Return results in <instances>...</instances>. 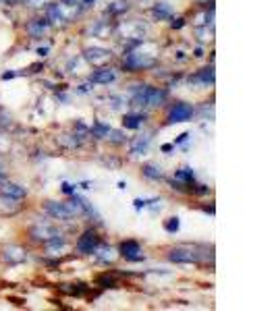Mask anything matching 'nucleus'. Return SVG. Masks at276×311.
Here are the masks:
<instances>
[{
  "label": "nucleus",
  "mask_w": 276,
  "mask_h": 311,
  "mask_svg": "<svg viewBox=\"0 0 276 311\" xmlns=\"http://www.w3.org/2000/svg\"><path fill=\"white\" fill-rule=\"evenodd\" d=\"M166 100V91L158 89V87H141L137 94L133 96V104L135 106H160Z\"/></svg>",
  "instance_id": "obj_1"
},
{
  "label": "nucleus",
  "mask_w": 276,
  "mask_h": 311,
  "mask_svg": "<svg viewBox=\"0 0 276 311\" xmlns=\"http://www.w3.org/2000/svg\"><path fill=\"white\" fill-rule=\"evenodd\" d=\"M168 259L177 261V263H198L202 259V253L195 247H191V245H181V247L170 249Z\"/></svg>",
  "instance_id": "obj_2"
},
{
  "label": "nucleus",
  "mask_w": 276,
  "mask_h": 311,
  "mask_svg": "<svg viewBox=\"0 0 276 311\" xmlns=\"http://www.w3.org/2000/svg\"><path fill=\"white\" fill-rule=\"evenodd\" d=\"M156 62V56L154 54H145L141 50H135L131 52L127 59H125V66L129 68V71H139V68H149L154 66Z\"/></svg>",
  "instance_id": "obj_3"
},
{
  "label": "nucleus",
  "mask_w": 276,
  "mask_h": 311,
  "mask_svg": "<svg viewBox=\"0 0 276 311\" xmlns=\"http://www.w3.org/2000/svg\"><path fill=\"white\" fill-rule=\"evenodd\" d=\"M29 235H31V239L44 241V243H50V241L63 237V233H59V228H54L50 224H36V226H31L29 228Z\"/></svg>",
  "instance_id": "obj_4"
},
{
  "label": "nucleus",
  "mask_w": 276,
  "mask_h": 311,
  "mask_svg": "<svg viewBox=\"0 0 276 311\" xmlns=\"http://www.w3.org/2000/svg\"><path fill=\"white\" fill-rule=\"evenodd\" d=\"M193 117V108L189 106V104H183V102H177L175 106L170 108V112H168V119H166V123L168 124H175V123H185V121H189Z\"/></svg>",
  "instance_id": "obj_5"
},
{
  "label": "nucleus",
  "mask_w": 276,
  "mask_h": 311,
  "mask_svg": "<svg viewBox=\"0 0 276 311\" xmlns=\"http://www.w3.org/2000/svg\"><path fill=\"white\" fill-rule=\"evenodd\" d=\"M83 59L91 64H96V66H102V64H106L110 59H112V52L106 50V48H98V46H94V48H87L83 52Z\"/></svg>",
  "instance_id": "obj_6"
},
{
  "label": "nucleus",
  "mask_w": 276,
  "mask_h": 311,
  "mask_svg": "<svg viewBox=\"0 0 276 311\" xmlns=\"http://www.w3.org/2000/svg\"><path fill=\"white\" fill-rule=\"evenodd\" d=\"M100 245L98 241V235L94 233V230H85L83 237L77 241V251L83 253V255H89V253H94V249Z\"/></svg>",
  "instance_id": "obj_7"
},
{
  "label": "nucleus",
  "mask_w": 276,
  "mask_h": 311,
  "mask_svg": "<svg viewBox=\"0 0 276 311\" xmlns=\"http://www.w3.org/2000/svg\"><path fill=\"white\" fill-rule=\"evenodd\" d=\"M2 259L6 263H10V266H17V263H23L27 259V253H25V249L19 247V245H6L2 249Z\"/></svg>",
  "instance_id": "obj_8"
},
{
  "label": "nucleus",
  "mask_w": 276,
  "mask_h": 311,
  "mask_svg": "<svg viewBox=\"0 0 276 311\" xmlns=\"http://www.w3.org/2000/svg\"><path fill=\"white\" fill-rule=\"evenodd\" d=\"M121 255L129 261H141L143 259L141 247L137 241H125V243H121Z\"/></svg>",
  "instance_id": "obj_9"
},
{
  "label": "nucleus",
  "mask_w": 276,
  "mask_h": 311,
  "mask_svg": "<svg viewBox=\"0 0 276 311\" xmlns=\"http://www.w3.org/2000/svg\"><path fill=\"white\" fill-rule=\"evenodd\" d=\"M46 212H48L50 216L59 218V220H71V214H69V210L65 207V203H59V201H46Z\"/></svg>",
  "instance_id": "obj_10"
},
{
  "label": "nucleus",
  "mask_w": 276,
  "mask_h": 311,
  "mask_svg": "<svg viewBox=\"0 0 276 311\" xmlns=\"http://www.w3.org/2000/svg\"><path fill=\"white\" fill-rule=\"evenodd\" d=\"M0 193H2L4 197H10V199H23L25 197V189L19 187V185H13V183L0 185Z\"/></svg>",
  "instance_id": "obj_11"
},
{
  "label": "nucleus",
  "mask_w": 276,
  "mask_h": 311,
  "mask_svg": "<svg viewBox=\"0 0 276 311\" xmlns=\"http://www.w3.org/2000/svg\"><path fill=\"white\" fill-rule=\"evenodd\" d=\"M114 79H117V73H114L112 68H98V71L91 75V81H94V83H102V85H104V83H112Z\"/></svg>",
  "instance_id": "obj_12"
},
{
  "label": "nucleus",
  "mask_w": 276,
  "mask_h": 311,
  "mask_svg": "<svg viewBox=\"0 0 276 311\" xmlns=\"http://www.w3.org/2000/svg\"><path fill=\"white\" fill-rule=\"evenodd\" d=\"M94 255H96V259L108 263V261H112V259H114V249H112V247H108V245H98V247L94 249Z\"/></svg>",
  "instance_id": "obj_13"
},
{
  "label": "nucleus",
  "mask_w": 276,
  "mask_h": 311,
  "mask_svg": "<svg viewBox=\"0 0 276 311\" xmlns=\"http://www.w3.org/2000/svg\"><path fill=\"white\" fill-rule=\"evenodd\" d=\"M149 141H152V135H139L137 139L131 143V152L133 154H143L145 149H147V145H149Z\"/></svg>",
  "instance_id": "obj_14"
},
{
  "label": "nucleus",
  "mask_w": 276,
  "mask_h": 311,
  "mask_svg": "<svg viewBox=\"0 0 276 311\" xmlns=\"http://www.w3.org/2000/svg\"><path fill=\"white\" fill-rule=\"evenodd\" d=\"M46 29H48V19H38V21L29 23V27H27V31L31 33L33 38L44 36V31H46Z\"/></svg>",
  "instance_id": "obj_15"
},
{
  "label": "nucleus",
  "mask_w": 276,
  "mask_h": 311,
  "mask_svg": "<svg viewBox=\"0 0 276 311\" xmlns=\"http://www.w3.org/2000/svg\"><path fill=\"white\" fill-rule=\"evenodd\" d=\"M143 123H145L143 114H127V117L123 119V126H127V129H139Z\"/></svg>",
  "instance_id": "obj_16"
},
{
  "label": "nucleus",
  "mask_w": 276,
  "mask_h": 311,
  "mask_svg": "<svg viewBox=\"0 0 276 311\" xmlns=\"http://www.w3.org/2000/svg\"><path fill=\"white\" fill-rule=\"evenodd\" d=\"M143 177H147V179H152V181H160V179H162L164 177V172L162 170H160L158 166H154V164H145L143 168Z\"/></svg>",
  "instance_id": "obj_17"
},
{
  "label": "nucleus",
  "mask_w": 276,
  "mask_h": 311,
  "mask_svg": "<svg viewBox=\"0 0 276 311\" xmlns=\"http://www.w3.org/2000/svg\"><path fill=\"white\" fill-rule=\"evenodd\" d=\"M154 15H156L158 19H170V17H172V8H170L166 2H160V4L154 6Z\"/></svg>",
  "instance_id": "obj_18"
},
{
  "label": "nucleus",
  "mask_w": 276,
  "mask_h": 311,
  "mask_svg": "<svg viewBox=\"0 0 276 311\" xmlns=\"http://www.w3.org/2000/svg\"><path fill=\"white\" fill-rule=\"evenodd\" d=\"M175 179L181 181V183H193L195 175H193V170H191V168H181V170L175 172Z\"/></svg>",
  "instance_id": "obj_19"
},
{
  "label": "nucleus",
  "mask_w": 276,
  "mask_h": 311,
  "mask_svg": "<svg viewBox=\"0 0 276 311\" xmlns=\"http://www.w3.org/2000/svg\"><path fill=\"white\" fill-rule=\"evenodd\" d=\"M195 79H198V81L212 83L214 81V71H212V68H204V73H198V75H195Z\"/></svg>",
  "instance_id": "obj_20"
},
{
  "label": "nucleus",
  "mask_w": 276,
  "mask_h": 311,
  "mask_svg": "<svg viewBox=\"0 0 276 311\" xmlns=\"http://www.w3.org/2000/svg\"><path fill=\"white\" fill-rule=\"evenodd\" d=\"M179 218H168V222L164 224V228L168 230V233H177V230H179Z\"/></svg>",
  "instance_id": "obj_21"
},
{
  "label": "nucleus",
  "mask_w": 276,
  "mask_h": 311,
  "mask_svg": "<svg viewBox=\"0 0 276 311\" xmlns=\"http://www.w3.org/2000/svg\"><path fill=\"white\" fill-rule=\"evenodd\" d=\"M114 4H117V6H110V8H108L110 13H121V10L129 8V4H127V2H114Z\"/></svg>",
  "instance_id": "obj_22"
},
{
  "label": "nucleus",
  "mask_w": 276,
  "mask_h": 311,
  "mask_svg": "<svg viewBox=\"0 0 276 311\" xmlns=\"http://www.w3.org/2000/svg\"><path fill=\"white\" fill-rule=\"evenodd\" d=\"M100 284H104V286H114V280L108 278V276H104V278H100Z\"/></svg>",
  "instance_id": "obj_23"
},
{
  "label": "nucleus",
  "mask_w": 276,
  "mask_h": 311,
  "mask_svg": "<svg viewBox=\"0 0 276 311\" xmlns=\"http://www.w3.org/2000/svg\"><path fill=\"white\" fill-rule=\"evenodd\" d=\"M63 191H65V193H73V185H69V183H65V185H63Z\"/></svg>",
  "instance_id": "obj_24"
},
{
  "label": "nucleus",
  "mask_w": 276,
  "mask_h": 311,
  "mask_svg": "<svg viewBox=\"0 0 276 311\" xmlns=\"http://www.w3.org/2000/svg\"><path fill=\"white\" fill-rule=\"evenodd\" d=\"M172 27H175V29H179V27H183V19H177L175 23H172Z\"/></svg>",
  "instance_id": "obj_25"
},
{
  "label": "nucleus",
  "mask_w": 276,
  "mask_h": 311,
  "mask_svg": "<svg viewBox=\"0 0 276 311\" xmlns=\"http://www.w3.org/2000/svg\"><path fill=\"white\" fill-rule=\"evenodd\" d=\"M187 137H189V135H187V133H183V135H181V137H179V139H177V143H183V141H185V139H187Z\"/></svg>",
  "instance_id": "obj_26"
},
{
  "label": "nucleus",
  "mask_w": 276,
  "mask_h": 311,
  "mask_svg": "<svg viewBox=\"0 0 276 311\" xmlns=\"http://www.w3.org/2000/svg\"><path fill=\"white\" fill-rule=\"evenodd\" d=\"M63 2H65V4H77L79 0H63Z\"/></svg>",
  "instance_id": "obj_27"
},
{
  "label": "nucleus",
  "mask_w": 276,
  "mask_h": 311,
  "mask_svg": "<svg viewBox=\"0 0 276 311\" xmlns=\"http://www.w3.org/2000/svg\"><path fill=\"white\" fill-rule=\"evenodd\" d=\"M91 2H94V0H83V4H85V6H89Z\"/></svg>",
  "instance_id": "obj_28"
},
{
  "label": "nucleus",
  "mask_w": 276,
  "mask_h": 311,
  "mask_svg": "<svg viewBox=\"0 0 276 311\" xmlns=\"http://www.w3.org/2000/svg\"><path fill=\"white\" fill-rule=\"evenodd\" d=\"M200 2H208V0H200Z\"/></svg>",
  "instance_id": "obj_29"
}]
</instances>
